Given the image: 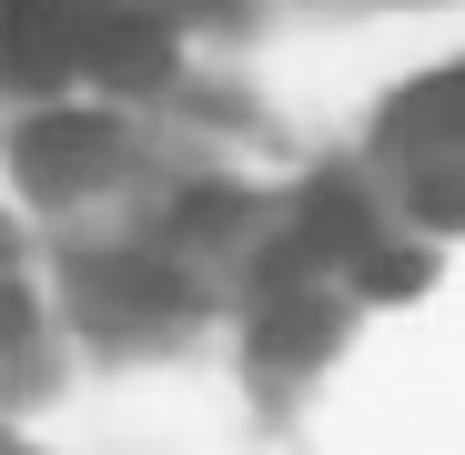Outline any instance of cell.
Returning a JSON list of instances; mask_svg holds the SVG:
<instances>
[{"label": "cell", "mask_w": 465, "mask_h": 455, "mask_svg": "<svg viewBox=\"0 0 465 455\" xmlns=\"http://www.w3.org/2000/svg\"><path fill=\"white\" fill-rule=\"evenodd\" d=\"M364 243H374L364 193H354V183H314L303 213H293V233H283V273H314V263H344V273H354Z\"/></svg>", "instance_id": "cell-4"}, {"label": "cell", "mask_w": 465, "mask_h": 455, "mask_svg": "<svg viewBox=\"0 0 465 455\" xmlns=\"http://www.w3.org/2000/svg\"><path fill=\"white\" fill-rule=\"evenodd\" d=\"M82 71H102L112 92H152V82H173V31L152 0H92V21H82Z\"/></svg>", "instance_id": "cell-1"}, {"label": "cell", "mask_w": 465, "mask_h": 455, "mask_svg": "<svg viewBox=\"0 0 465 455\" xmlns=\"http://www.w3.org/2000/svg\"><path fill=\"white\" fill-rule=\"evenodd\" d=\"M173 223H183V233H213V243H223V233H243V193H232V183H193Z\"/></svg>", "instance_id": "cell-9"}, {"label": "cell", "mask_w": 465, "mask_h": 455, "mask_svg": "<svg viewBox=\"0 0 465 455\" xmlns=\"http://www.w3.org/2000/svg\"><path fill=\"white\" fill-rule=\"evenodd\" d=\"M193 303L183 273L142 263V253H112V263H82V324H112V334H142V324H173Z\"/></svg>", "instance_id": "cell-2"}, {"label": "cell", "mask_w": 465, "mask_h": 455, "mask_svg": "<svg viewBox=\"0 0 465 455\" xmlns=\"http://www.w3.org/2000/svg\"><path fill=\"white\" fill-rule=\"evenodd\" d=\"M384 142L415 152V163H425V152H465V61L435 71V82H415L395 112H384Z\"/></svg>", "instance_id": "cell-6"}, {"label": "cell", "mask_w": 465, "mask_h": 455, "mask_svg": "<svg viewBox=\"0 0 465 455\" xmlns=\"http://www.w3.org/2000/svg\"><path fill=\"white\" fill-rule=\"evenodd\" d=\"M324 344H334V303L303 283V273H283L273 303H263V324H253V354L263 364H314Z\"/></svg>", "instance_id": "cell-7"}, {"label": "cell", "mask_w": 465, "mask_h": 455, "mask_svg": "<svg viewBox=\"0 0 465 455\" xmlns=\"http://www.w3.org/2000/svg\"><path fill=\"white\" fill-rule=\"evenodd\" d=\"M82 0H11V82H61L82 61Z\"/></svg>", "instance_id": "cell-5"}, {"label": "cell", "mask_w": 465, "mask_h": 455, "mask_svg": "<svg viewBox=\"0 0 465 455\" xmlns=\"http://www.w3.org/2000/svg\"><path fill=\"white\" fill-rule=\"evenodd\" d=\"M415 223L465 233V152H425V163H415Z\"/></svg>", "instance_id": "cell-8"}, {"label": "cell", "mask_w": 465, "mask_h": 455, "mask_svg": "<svg viewBox=\"0 0 465 455\" xmlns=\"http://www.w3.org/2000/svg\"><path fill=\"white\" fill-rule=\"evenodd\" d=\"M112 112H41L31 132H21V173H31V193H82L92 173H112Z\"/></svg>", "instance_id": "cell-3"}, {"label": "cell", "mask_w": 465, "mask_h": 455, "mask_svg": "<svg viewBox=\"0 0 465 455\" xmlns=\"http://www.w3.org/2000/svg\"><path fill=\"white\" fill-rule=\"evenodd\" d=\"M354 273H364V293H384V303H405V293L425 283V263H415V253H395V243H364V263H354Z\"/></svg>", "instance_id": "cell-10"}]
</instances>
